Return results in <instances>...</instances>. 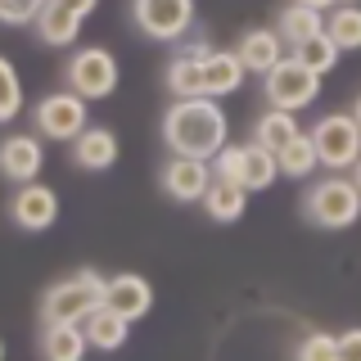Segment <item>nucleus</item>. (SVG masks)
<instances>
[{
	"label": "nucleus",
	"mask_w": 361,
	"mask_h": 361,
	"mask_svg": "<svg viewBox=\"0 0 361 361\" xmlns=\"http://www.w3.org/2000/svg\"><path fill=\"white\" fill-rule=\"evenodd\" d=\"M45 9V0H0V23H9V27H27V23H37Z\"/></svg>",
	"instance_id": "obj_29"
},
{
	"label": "nucleus",
	"mask_w": 361,
	"mask_h": 361,
	"mask_svg": "<svg viewBox=\"0 0 361 361\" xmlns=\"http://www.w3.org/2000/svg\"><path fill=\"white\" fill-rule=\"evenodd\" d=\"M9 217H14L18 231H50L54 217H59V195H54L50 185H41V180H27V185L14 190V199H9Z\"/></svg>",
	"instance_id": "obj_12"
},
{
	"label": "nucleus",
	"mask_w": 361,
	"mask_h": 361,
	"mask_svg": "<svg viewBox=\"0 0 361 361\" xmlns=\"http://www.w3.org/2000/svg\"><path fill=\"white\" fill-rule=\"evenodd\" d=\"M212 176H217L212 158H190V154H172L163 163V172H158V180H163V195L176 199V203H203Z\"/></svg>",
	"instance_id": "obj_10"
},
{
	"label": "nucleus",
	"mask_w": 361,
	"mask_h": 361,
	"mask_svg": "<svg viewBox=\"0 0 361 361\" xmlns=\"http://www.w3.org/2000/svg\"><path fill=\"white\" fill-rule=\"evenodd\" d=\"M293 54H298L307 68H316V73H334V63H338V54H343V45H338L330 32H316V37H307L302 45H293Z\"/></svg>",
	"instance_id": "obj_26"
},
{
	"label": "nucleus",
	"mask_w": 361,
	"mask_h": 361,
	"mask_svg": "<svg viewBox=\"0 0 361 361\" xmlns=\"http://www.w3.org/2000/svg\"><path fill=\"white\" fill-rule=\"evenodd\" d=\"M0 86H5V99H0V122H14L23 113V86H18V68L9 59H0Z\"/></svg>",
	"instance_id": "obj_27"
},
{
	"label": "nucleus",
	"mask_w": 361,
	"mask_h": 361,
	"mask_svg": "<svg viewBox=\"0 0 361 361\" xmlns=\"http://www.w3.org/2000/svg\"><path fill=\"white\" fill-rule=\"evenodd\" d=\"M41 140H45V135L32 131V135H9V140L0 145V172H5V180H14V185L37 180V172L45 167Z\"/></svg>",
	"instance_id": "obj_13"
},
{
	"label": "nucleus",
	"mask_w": 361,
	"mask_h": 361,
	"mask_svg": "<svg viewBox=\"0 0 361 361\" xmlns=\"http://www.w3.org/2000/svg\"><path fill=\"white\" fill-rule=\"evenodd\" d=\"M312 140L321 149L325 172H353V163L361 158V122L353 113H325L312 127Z\"/></svg>",
	"instance_id": "obj_6"
},
{
	"label": "nucleus",
	"mask_w": 361,
	"mask_h": 361,
	"mask_svg": "<svg viewBox=\"0 0 361 361\" xmlns=\"http://www.w3.org/2000/svg\"><path fill=\"white\" fill-rule=\"evenodd\" d=\"M248 195H253V190L240 185V180H231V176H212L208 195H203V212H208L212 221L231 226V221H240V217H244Z\"/></svg>",
	"instance_id": "obj_19"
},
{
	"label": "nucleus",
	"mask_w": 361,
	"mask_h": 361,
	"mask_svg": "<svg viewBox=\"0 0 361 361\" xmlns=\"http://www.w3.org/2000/svg\"><path fill=\"white\" fill-rule=\"evenodd\" d=\"M262 95H267V104L271 109H289V113H298V109H307L316 95H321V73L316 68H307L298 59V54H285L271 73L262 77Z\"/></svg>",
	"instance_id": "obj_4"
},
{
	"label": "nucleus",
	"mask_w": 361,
	"mask_h": 361,
	"mask_svg": "<svg viewBox=\"0 0 361 361\" xmlns=\"http://www.w3.org/2000/svg\"><path fill=\"white\" fill-rule=\"evenodd\" d=\"M248 68L240 59V50H208L203 54V82H208V95H235L244 86Z\"/></svg>",
	"instance_id": "obj_20"
},
{
	"label": "nucleus",
	"mask_w": 361,
	"mask_h": 361,
	"mask_svg": "<svg viewBox=\"0 0 361 361\" xmlns=\"http://www.w3.org/2000/svg\"><path fill=\"white\" fill-rule=\"evenodd\" d=\"M293 135H298V118H293L289 109H267L262 118L253 122V140L267 145V149H276V154L285 149Z\"/></svg>",
	"instance_id": "obj_24"
},
{
	"label": "nucleus",
	"mask_w": 361,
	"mask_h": 361,
	"mask_svg": "<svg viewBox=\"0 0 361 361\" xmlns=\"http://www.w3.org/2000/svg\"><path fill=\"white\" fill-rule=\"evenodd\" d=\"M240 59H244V68L248 73H271L280 59H285V50H289V41L280 37V27H248L244 37H240Z\"/></svg>",
	"instance_id": "obj_16"
},
{
	"label": "nucleus",
	"mask_w": 361,
	"mask_h": 361,
	"mask_svg": "<svg viewBox=\"0 0 361 361\" xmlns=\"http://www.w3.org/2000/svg\"><path fill=\"white\" fill-rule=\"evenodd\" d=\"M63 77H68V86H73L77 95L109 99L113 90H118V59H113L104 45H82V50H73Z\"/></svg>",
	"instance_id": "obj_8"
},
{
	"label": "nucleus",
	"mask_w": 361,
	"mask_h": 361,
	"mask_svg": "<svg viewBox=\"0 0 361 361\" xmlns=\"http://www.w3.org/2000/svg\"><path fill=\"white\" fill-rule=\"evenodd\" d=\"M104 293H109V280L99 276L95 267H82V271H73V276L54 280V285L45 289L41 321H77L82 325L86 316L104 302Z\"/></svg>",
	"instance_id": "obj_3"
},
{
	"label": "nucleus",
	"mask_w": 361,
	"mask_h": 361,
	"mask_svg": "<svg viewBox=\"0 0 361 361\" xmlns=\"http://www.w3.org/2000/svg\"><path fill=\"white\" fill-rule=\"evenodd\" d=\"M353 180H357V185H361V158H357V163H353Z\"/></svg>",
	"instance_id": "obj_32"
},
{
	"label": "nucleus",
	"mask_w": 361,
	"mask_h": 361,
	"mask_svg": "<svg viewBox=\"0 0 361 361\" xmlns=\"http://www.w3.org/2000/svg\"><path fill=\"white\" fill-rule=\"evenodd\" d=\"M298 5H316V9H334L338 0H298Z\"/></svg>",
	"instance_id": "obj_31"
},
{
	"label": "nucleus",
	"mask_w": 361,
	"mask_h": 361,
	"mask_svg": "<svg viewBox=\"0 0 361 361\" xmlns=\"http://www.w3.org/2000/svg\"><path fill=\"white\" fill-rule=\"evenodd\" d=\"M208 50H212L208 41H190L167 63V90H172V99L176 95H208V82H203V54Z\"/></svg>",
	"instance_id": "obj_14"
},
{
	"label": "nucleus",
	"mask_w": 361,
	"mask_h": 361,
	"mask_svg": "<svg viewBox=\"0 0 361 361\" xmlns=\"http://www.w3.org/2000/svg\"><path fill=\"white\" fill-rule=\"evenodd\" d=\"M231 140V118L217 104V95H176L163 113V145L167 154L217 158Z\"/></svg>",
	"instance_id": "obj_1"
},
{
	"label": "nucleus",
	"mask_w": 361,
	"mask_h": 361,
	"mask_svg": "<svg viewBox=\"0 0 361 361\" xmlns=\"http://www.w3.org/2000/svg\"><path fill=\"white\" fill-rule=\"evenodd\" d=\"M353 118H357V122H361V99H357V104H353Z\"/></svg>",
	"instance_id": "obj_33"
},
{
	"label": "nucleus",
	"mask_w": 361,
	"mask_h": 361,
	"mask_svg": "<svg viewBox=\"0 0 361 361\" xmlns=\"http://www.w3.org/2000/svg\"><path fill=\"white\" fill-rule=\"evenodd\" d=\"M104 302L118 307L127 321H140V316H149V307H154V285L145 276H135V271H122V276H109Z\"/></svg>",
	"instance_id": "obj_17"
},
{
	"label": "nucleus",
	"mask_w": 361,
	"mask_h": 361,
	"mask_svg": "<svg viewBox=\"0 0 361 361\" xmlns=\"http://www.w3.org/2000/svg\"><path fill=\"white\" fill-rule=\"evenodd\" d=\"M302 217L316 231H348L361 217V185L353 180V172H330L325 180H312L302 195Z\"/></svg>",
	"instance_id": "obj_2"
},
{
	"label": "nucleus",
	"mask_w": 361,
	"mask_h": 361,
	"mask_svg": "<svg viewBox=\"0 0 361 361\" xmlns=\"http://www.w3.org/2000/svg\"><path fill=\"white\" fill-rule=\"evenodd\" d=\"M338 361H361V330L338 334Z\"/></svg>",
	"instance_id": "obj_30"
},
{
	"label": "nucleus",
	"mask_w": 361,
	"mask_h": 361,
	"mask_svg": "<svg viewBox=\"0 0 361 361\" xmlns=\"http://www.w3.org/2000/svg\"><path fill=\"white\" fill-rule=\"evenodd\" d=\"M276 27H280V37L289 41V50L293 45H302L307 37H316V32H325V9H316V5H285L280 9V18H276Z\"/></svg>",
	"instance_id": "obj_22"
},
{
	"label": "nucleus",
	"mask_w": 361,
	"mask_h": 361,
	"mask_svg": "<svg viewBox=\"0 0 361 361\" xmlns=\"http://www.w3.org/2000/svg\"><path fill=\"white\" fill-rule=\"evenodd\" d=\"M99 0H45L41 18H37V37L45 45H73L82 23L95 14Z\"/></svg>",
	"instance_id": "obj_11"
},
{
	"label": "nucleus",
	"mask_w": 361,
	"mask_h": 361,
	"mask_svg": "<svg viewBox=\"0 0 361 361\" xmlns=\"http://www.w3.org/2000/svg\"><path fill=\"white\" fill-rule=\"evenodd\" d=\"M293 353H298V361H338V338L334 334H302Z\"/></svg>",
	"instance_id": "obj_28"
},
{
	"label": "nucleus",
	"mask_w": 361,
	"mask_h": 361,
	"mask_svg": "<svg viewBox=\"0 0 361 361\" xmlns=\"http://www.w3.org/2000/svg\"><path fill=\"white\" fill-rule=\"evenodd\" d=\"M325 32H330L343 50H361V5H353V0H338L330 14H325Z\"/></svg>",
	"instance_id": "obj_25"
},
{
	"label": "nucleus",
	"mask_w": 361,
	"mask_h": 361,
	"mask_svg": "<svg viewBox=\"0 0 361 361\" xmlns=\"http://www.w3.org/2000/svg\"><path fill=\"white\" fill-rule=\"evenodd\" d=\"M316 167H321V149H316L312 131H298L285 149H280V172H285L289 180H307Z\"/></svg>",
	"instance_id": "obj_23"
},
{
	"label": "nucleus",
	"mask_w": 361,
	"mask_h": 361,
	"mask_svg": "<svg viewBox=\"0 0 361 361\" xmlns=\"http://www.w3.org/2000/svg\"><path fill=\"white\" fill-rule=\"evenodd\" d=\"M131 23L149 41H180L195 27V0H131Z\"/></svg>",
	"instance_id": "obj_9"
},
{
	"label": "nucleus",
	"mask_w": 361,
	"mask_h": 361,
	"mask_svg": "<svg viewBox=\"0 0 361 361\" xmlns=\"http://www.w3.org/2000/svg\"><path fill=\"white\" fill-rule=\"evenodd\" d=\"M37 348L45 361H82L90 338L77 321H41V334H37Z\"/></svg>",
	"instance_id": "obj_15"
},
{
	"label": "nucleus",
	"mask_w": 361,
	"mask_h": 361,
	"mask_svg": "<svg viewBox=\"0 0 361 361\" xmlns=\"http://www.w3.org/2000/svg\"><path fill=\"white\" fill-rule=\"evenodd\" d=\"M212 167H217V176H231L240 180V185H248L257 195V190H271L280 176V154L267 149V145L248 140V145H226V149L212 158Z\"/></svg>",
	"instance_id": "obj_5"
},
{
	"label": "nucleus",
	"mask_w": 361,
	"mask_h": 361,
	"mask_svg": "<svg viewBox=\"0 0 361 361\" xmlns=\"http://www.w3.org/2000/svg\"><path fill=\"white\" fill-rule=\"evenodd\" d=\"M68 149H73V163L82 172H109L118 163V135L109 127H86L77 140H68Z\"/></svg>",
	"instance_id": "obj_18"
},
{
	"label": "nucleus",
	"mask_w": 361,
	"mask_h": 361,
	"mask_svg": "<svg viewBox=\"0 0 361 361\" xmlns=\"http://www.w3.org/2000/svg\"><path fill=\"white\" fill-rule=\"evenodd\" d=\"M90 99L77 95L73 86L68 90H50V95L41 99L37 109H32V122H37V131L45 140H77L86 127H90Z\"/></svg>",
	"instance_id": "obj_7"
},
{
	"label": "nucleus",
	"mask_w": 361,
	"mask_h": 361,
	"mask_svg": "<svg viewBox=\"0 0 361 361\" xmlns=\"http://www.w3.org/2000/svg\"><path fill=\"white\" fill-rule=\"evenodd\" d=\"M82 330H86V338H90V348H99V353H118V348L127 343V334H131V321H127L118 307L99 302V307L82 321Z\"/></svg>",
	"instance_id": "obj_21"
}]
</instances>
